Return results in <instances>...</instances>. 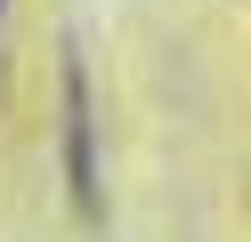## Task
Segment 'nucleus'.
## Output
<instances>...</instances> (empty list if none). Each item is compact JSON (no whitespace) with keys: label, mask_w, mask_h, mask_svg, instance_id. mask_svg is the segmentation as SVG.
Here are the masks:
<instances>
[{"label":"nucleus","mask_w":251,"mask_h":242,"mask_svg":"<svg viewBox=\"0 0 251 242\" xmlns=\"http://www.w3.org/2000/svg\"><path fill=\"white\" fill-rule=\"evenodd\" d=\"M65 177H73V202L98 210V121H89V81L65 73Z\"/></svg>","instance_id":"1"}]
</instances>
